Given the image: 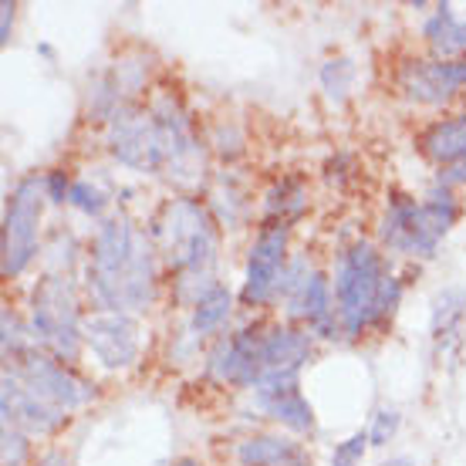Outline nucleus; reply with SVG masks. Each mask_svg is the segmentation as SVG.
<instances>
[{"label": "nucleus", "mask_w": 466, "mask_h": 466, "mask_svg": "<svg viewBox=\"0 0 466 466\" xmlns=\"http://www.w3.org/2000/svg\"><path fill=\"white\" fill-rule=\"evenodd\" d=\"M230 301H233L230 291L217 284V288L193 308V331H197V335H213V331L230 318Z\"/></svg>", "instance_id": "obj_21"}, {"label": "nucleus", "mask_w": 466, "mask_h": 466, "mask_svg": "<svg viewBox=\"0 0 466 466\" xmlns=\"http://www.w3.org/2000/svg\"><path fill=\"white\" fill-rule=\"evenodd\" d=\"M27 463V440L21 430L4 426V466H24Z\"/></svg>", "instance_id": "obj_26"}, {"label": "nucleus", "mask_w": 466, "mask_h": 466, "mask_svg": "<svg viewBox=\"0 0 466 466\" xmlns=\"http://www.w3.org/2000/svg\"><path fill=\"white\" fill-rule=\"evenodd\" d=\"M0 11H4V21H0V41L7 45V41H11V24H14V4L7 0Z\"/></svg>", "instance_id": "obj_30"}, {"label": "nucleus", "mask_w": 466, "mask_h": 466, "mask_svg": "<svg viewBox=\"0 0 466 466\" xmlns=\"http://www.w3.org/2000/svg\"><path fill=\"white\" fill-rule=\"evenodd\" d=\"M95 301L116 311L132 315L146 311L156 294V268H152V247L142 237L128 217L102 223L98 240L92 250V268H88Z\"/></svg>", "instance_id": "obj_1"}, {"label": "nucleus", "mask_w": 466, "mask_h": 466, "mask_svg": "<svg viewBox=\"0 0 466 466\" xmlns=\"http://www.w3.org/2000/svg\"><path fill=\"white\" fill-rule=\"evenodd\" d=\"M379 466H416L409 456H392V460H385V463H379Z\"/></svg>", "instance_id": "obj_32"}, {"label": "nucleus", "mask_w": 466, "mask_h": 466, "mask_svg": "<svg viewBox=\"0 0 466 466\" xmlns=\"http://www.w3.org/2000/svg\"><path fill=\"white\" fill-rule=\"evenodd\" d=\"M4 422L31 436H47L65 422V412L41 402L17 375L7 372L4 375Z\"/></svg>", "instance_id": "obj_12"}, {"label": "nucleus", "mask_w": 466, "mask_h": 466, "mask_svg": "<svg viewBox=\"0 0 466 466\" xmlns=\"http://www.w3.org/2000/svg\"><path fill=\"white\" fill-rule=\"evenodd\" d=\"M260 406L268 409L270 420L291 426L294 432H308L315 426V416H311V406L304 402V396L298 392V385L291 389H274V392H257Z\"/></svg>", "instance_id": "obj_19"}, {"label": "nucleus", "mask_w": 466, "mask_h": 466, "mask_svg": "<svg viewBox=\"0 0 466 466\" xmlns=\"http://www.w3.org/2000/svg\"><path fill=\"white\" fill-rule=\"evenodd\" d=\"M396 430H399V412H389V409H382V412L375 416V422H372V432H369V443H372V446L389 443V440L396 436Z\"/></svg>", "instance_id": "obj_27"}, {"label": "nucleus", "mask_w": 466, "mask_h": 466, "mask_svg": "<svg viewBox=\"0 0 466 466\" xmlns=\"http://www.w3.org/2000/svg\"><path fill=\"white\" fill-rule=\"evenodd\" d=\"M173 466H199V463H197V460H189V456H187V460H176Z\"/></svg>", "instance_id": "obj_33"}, {"label": "nucleus", "mask_w": 466, "mask_h": 466, "mask_svg": "<svg viewBox=\"0 0 466 466\" xmlns=\"http://www.w3.org/2000/svg\"><path fill=\"white\" fill-rule=\"evenodd\" d=\"M456 223V203L450 189H432L426 203H396L385 217L382 240L399 254H422L430 257L436 244L446 237V230Z\"/></svg>", "instance_id": "obj_4"}, {"label": "nucleus", "mask_w": 466, "mask_h": 466, "mask_svg": "<svg viewBox=\"0 0 466 466\" xmlns=\"http://www.w3.org/2000/svg\"><path fill=\"white\" fill-rule=\"evenodd\" d=\"M284 294H288V311L294 318H308L311 325L325 328L331 315V294H328L325 274H308V278H280Z\"/></svg>", "instance_id": "obj_16"}, {"label": "nucleus", "mask_w": 466, "mask_h": 466, "mask_svg": "<svg viewBox=\"0 0 466 466\" xmlns=\"http://www.w3.org/2000/svg\"><path fill=\"white\" fill-rule=\"evenodd\" d=\"M260 339L264 335L240 331V335L220 341V349L213 351L210 359L213 379L237 385H257V379H260Z\"/></svg>", "instance_id": "obj_14"}, {"label": "nucleus", "mask_w": 466, "mask_h": 466, "mask_svg": "<svg viewBox=\"0 0 466 466\" xmlns=\"http://www.w3.org/2000/svg\"><path fill=\"white\" fill-rule=\"evenodd\" d=\"M426 37L440 55H460L466 51V24H460L450 14V7H440V14L426 24Z\"/></svg>", "instance_id": "obj_20"}, {"label": "nucleus", "mask_w": 466, "mask_h": 466, "mask_svg": "<svg viewBox=\"0 0 466 466\" xmlns=\"http://www.w3.org/2000/svg\"><path fill=\"white\" fill-rule=\"evenodd\" d=\"M440 183H443L446 189L463 187V183H466V159H460V163H453V166H446L443 173H440Z\"/></svg>", "instance_id": "obj_29"}, {"label": "nucleus", "mask_w": 466, "mask_h": 466, "mask_svg": "<svg viewBox=\"0 0 466 466\" xmlns=\"http://www.w3.org/2000/svg\"><path fill=\"white\" fill-rule=\"evenodd\" d=\"M68 203L75 207V210L88 213V217H98V213L106 210L108 199H106V193H102V189H95L92 183H75V187H71Z\"/></svg>", "instance_id": "obj_24"}, {"label": "nucleus", "mask_w": 466, "mask_h": 466, "mask_svg": "<svg viewBox=\"0 0 466 466\" xmlns=\"http://www.w3.org/2000/svg\"><path fill=\"white\" fill-rule=\"evenodd\" d=\"M284 247H288L284 220L257 237V244L250 247V260H247V284L240 294L244 304H264L278 291L280 278H284Z\"/></svg>", "instance_id": "obj_11"}, {"label": "nucleus", "mask_w": 466, "mask_h": 466, "mask_svg": "<svg viewBox=\"0 0 466 466\" xmlns=\"http://www.w3.org/2000/svg\"><path fill=\"white\" fill-rule=\"evenodd\" d=\"M463 311H466V291L450 288V291L440 294V298L432 301V335H436V339L453 335V328L463 321Z\"/></svg>", "instance_id": "obj_22"}, {"label": "nucleus", "mask_w": 466, "mask_h": 466, "mask_svg": "<svg viewBox=\"0 0 466 466\" xmlns=\"http://www.w3.org/2000/svg\"><path fill=\"white\" fill-rule=\"evenodd\" d=\"M152 118L159 126V136H163V173L183 187H193L203 179V169H207V159H203V146L193 136L189 128L187 112L179 108L176 98L163 95L156 106H152Z\"/></svg>", "instance_id": "obj_6"}, {"label": "nucleus", "mask_w": 466, "mask_h": 466, "mask_svg": "<svg viewBox=\"0 0 466 466\" xmlns=\"http://www.w3.org/2000/svg\"><path fill=\"white\" fill-rule=\"evenodd\" d=\"M41 193L37 179H24L14 189L4 213V274L17 278L37 254V227H41Z\"/></svg>", "instance_id": "obj_8"}, {"label": "nucleus", "mask_w": 466, "mask_h": 466, "mask_svg": "<svg viewBox=\"0 0 466 466\" xmlns=\"http://www.w3.org/2000/svg\"><path fill=\"white\" fill-rule=\"evenodd\" d=\"M365 446H369V432H355V436H349V440L335 450L331 466H359L361 456H365Z\"/></svg>", "instance_id": "obj_25"}, {"label": "nucleus", "mask_w": 466, "mask_h": 466, "mask_svg": "<svg viewBox=\"0 0 466 466\" xmlns=\"http://www.w3.org/2000/svg\"><path fill=\"white\" fill-rule=\"evenodd\" d=\"M82 318H78V298L68 278H45L31 294V328L35 339L55 349L61 359H78L82 349Z\"/></svg>", "instance_id": "obj_5"}, {"label": "nucleus", "mask_w": 466, "mask_h": 466, "mask_svg": "<svg viewBox=\"0 0 466 466\" xmlns=\"http://www.w3.org/2000/svg\"><path fill=\"white\" fill-rule=\"evenodd\" d=\"M382 257L375 254L372 244H355L349 254L341 257L339 278H335V294H339V315L345 321V331L351 339L372 318H379V301H382L385 288Z\"/></svg>", "instance_id": "obj_3"}, {"label": "nucleus", "mask_w": 466, "mask_h": 466, "mask_svg": "<svg viewBox=\"0 0 466 466\" xmlns=\"http://www.w3.org/2000/svg\"><path fill=\"white\" fill-rule=\"evenodd\" d=\"M108 152L122 166H132L139 173L163 169V136L152 112L136 106H122L108 118Z\"/></svg>", "instance_id": "obj_7"}, {"label": "nucleus", "mask_w": 466, "mask_h": 466, "mask_svg": "<svg viewBox=\"0 0 466 466\" xmlns=\"http://www.w3.org/2000/svg\"><path fill=\"white\" fill-rule=\"evenodd\" d=\"M422 152L430 156L432 163L443 166V169L466 159V116L446 118L440 126H432L422 136Z\"/></svg>", "instance_id": "obj_18"}, {"label": "nucleus", "mask_w": 466, "mask_h": 466, "mask_svg": "<svg viewBox=\"0 0 466 466\" xmlns=\"http://www.w3.org/2000/svg\"><path fill=\"white\" fill-rule=\"evenodd\" d=\"M351 78H355V65H351L349 58H335L321 68V85H325V92L331 95L335 102H341V98L349 95Z\"/></svg>", "instance_id": "obj_23"}, {"label": "nucleus", "mask_w": 466, "mask_h": 466, "mask_svg": "<svg viewBox=\"0 0 466 466\" xmlns=\"http://www.w3.org/2000/svg\"><path fill=\"white\" fill-rule=\"evenodd\" d=\"M159 250L176 270H207L217 254V230L197 199H173L156 223Z\"/></svg>", "instance_id": "obj_2"}, {"label": "nucleus", "mask_w": 466, "mask_h": 466, "mask_svg": "<svg viewBox=\"0 0 466 466\" xmlns=\"http://www.w3.org/2000/svg\"><path fill=\"white\" fill-rule=\"evenodd\" d=\"M37 466H68V456L65 453H45L37 460Z\"/></svg>", "instance_id": "obj_31"}, {"label": "nucleus", "mask_w": 466, "mask_h": 466, "mask_svg": "<svg viewBox=\"0 0 466 466\" xmlns=\"http://www.w3.org/2000/svg\"><path fill=\"white\" fill-rule=\"evenodd\" d=\"M308 355H311V339L304 331L274 328L270 335L260 339V379L264 375H298Z\"/></svg>", "instance_id": "obj_15"}, {"label": "nucleus", "mask_w": 466, "mask_h": 466, "mask_svg": "<svg viewBox=\"0 0 466 466\" xmlns=\"http://www.w3.org/2000/svg\"><path fill=\"white\" fill-rule=\"evenodd\" d=\"M237 460L244 466H308L301 450L280 436H250L237 446Z\"/></svg>", "instance_id": "obj_17"}, {"label": "nucleus", "mask_w": 466, "mask_h": 466, "mask_svg": "<svg viewBox=\"0 0 466 466\" xmlns=\"http://www.w3.org/2000/svg\"><path fill=\"white\" fill-rule=\"evenodd\" d=\"M45 187H47V199L51 203H65V199L71 197V189H68V179H65V173H51L45 179Z\"/></svg>", "instance_id": "obj_28"}, {"label": "nucleus", "mask_w": 466, "mask_h": 466, "mask_svg": "<svg viewBox=\"0 0 466 466\" xmlns=\"http://www.w3.org/2000/svg\"><path fill=\"white\" fill-rule=\"evenodd\" d=\"M82 339L106 369H128L139 359V325L128 315L102 311V315L85 318Z\"/></svg>", "instance_id": "obj_10"}, {"label": "nucleus", "mask_w": 466, "mask_h": 466, "mask_svg": "<svg viewBox=\"0 0 466 466\" xmlns=\"http://www.w3.org/2000/svg\"><path fill=\"white\" fill-rule=\"evenodd\" d=\"M466 85V61H412L402 71V88L409 98L426 106H443L450 95Z\"/></svg>", "instance_id": "obj_13"}, {"label": "nucleus", "mask_w": 466, "mask_h": 466, "mask_svg": "<svg viewBox=\"0 0 466 466\" xmlns=\"http://www.w3.org/2000/svg\"><path fill=\"white\" fill-rule=\"evenodd\" d=\"M17 379H21L41 402L61 409V412H71V409L85 406V402L95 396V389L85 382V379H78L75 372H68L65 365H58V361L41 355V351H24Z\"/></svg>", "instance_id": "obj_9"}]
</instances>
